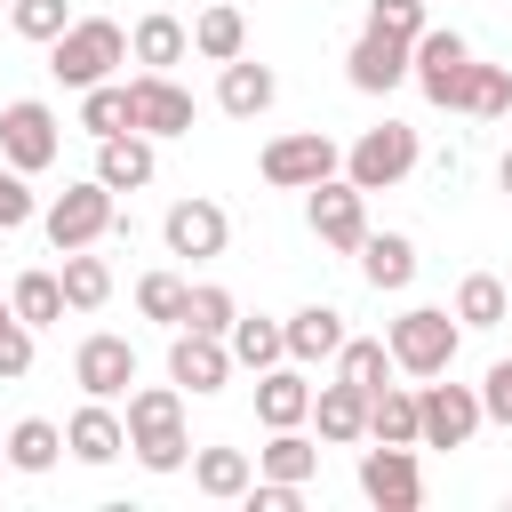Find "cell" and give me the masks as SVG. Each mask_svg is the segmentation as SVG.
I'll return each mask as SVG.
<instances>
[{"mask_svg": "<svg viewBox=\"0 0 512 512\" xmlns=\"http://www.w3.org/2000/svg\"><path fill=\"white\" fill-rule=\"evenodd\" d=\"M72 384H80L88 400H120V392L136 384V344L112 336V328L80 336V352H72Z\"/></svg>", "mask_w": 512, "mask_h": 512, "instance_id": "obj_13", "label": "cell"}, {"mask_svg": "<svg viewBox=\"0 0 512 512\" xmlns=\"http://www.w3.org/2000/svg\"><path fill=\"white\" fill-rule=\"evenodd\" d=\"M368 440L416 448V392H400V384H376V392H368Z\"/></svg>", "mask_w": 512, "mask_h": 512, "instance_id": "obj_30", "label": "cell"}, {"mask_svg": "<svg viewBox=\"0 0 512 512\" xmlns=\"http://www.w3.org/2000/svg\"><path fill=\"white\" fill-rule=\"evenodd\" d=\"M160 240H168V256H192V264H200V256H224L232 216H224L216 200H200V192H192V200H176V208L160 216Z\"/></svg>", "mask_w": 512, "mask_h": 512, "instance_id": "obj_14", "label": "cell"}, {"mask_svg": "<svg viewBox=\"0 0 512 512\" xmlns=\"http://www.w3.org/2000/svg\"><path fill=\"white\" fill-rule=\"evenodd\" d=\"M456 320H464V328H504V320H512L504 280H496V272H464V280H456Z\"/></svg>", "mask_w": 512, "mask_h": 512, "instance_id": "obj_29", "label": "cell"}, {"mask_svg": "<svg viewBox=\"0 0 512 512\" xmlns=\"http://www.w3.org/2000/svg\"><path fill=\"white\" fill-rule=\"evenodd\" d=\"M336 376H344V384H360V392H376V384L392 376L384 336H344V344H336Z\"/></svg>", "mask_w": 512, "mask_h": 512, "instance_id": "obj_34", "label": "cell"}, {"mask_svg": "<svg viewBox=\"0 0 512 512\" xmlns=\"http://www.w3.org/2000/svg\"><path fill=\"white\" fill-rule=\"evenodd\" d=\"M352 256H360V280H368L376 296H400V288L416 280V240H408V232H368Z\"/></svg>", "mask_w": 512, "mask_h": 512, "instance_id": "obj_20", "label": "cell"}, {"mask_svg": "<svg viewBox=\"0 0 512 512\" xmlns=\"http://www.w3.org/2000/svg\"><path fill=\"white\" fill-rule=\"evenodd\" d=\"M248 512H304V488H296V480H264V472H256V480H248Z\"/></svg>", "mask_w": 512, "mask_h": 512, "instance_id": "obj_44", "label": "cell"}, {"mask_svg": "<svg viewBox=\"0 0 512 512\" xmlns=\"http://www.w3.org/2000/svg\"><path fill=\"white\" fill-rule=\"evenodd\" d=\"M160 176V152L144 128H120V136H96V184L104 192H144Z\"/></svg>", "mask_w": 512, "mask_h": 512, "instance_id": "obj_16", "label": "cell"}, {"mask_svg": "<svg viewBox=\"0 0 512 512\" xmlns=\"http://www.w3.org/2000/svg\"><path fill=\"white\" fill-rule=\"evenodd\" d=\"M128 128H144L152 144L160 136H192V88H176L168 72H136L128 80Z\"/></svg>", "mask_w": 512, "mask_h": 512, "instance_id": "obj_12", "label": "cell"}, {"mask_svg": "<svg viewBox=\"0 0 512 512\" xmlns=\"http://www.w3.org/2000/svg\"><path fill=\"white\" fill-rule=\"evenodd\" d=\"M8 320H16V304H8V296H0V328H8Z\"/></svg>", "mask_w": 512, "mask_h": 512, "instance_id": "obj_47", "label": "cell"}, {"mask_svg": "<svg viewBox=\"0 0 512 512\" xmlns=\"http://www.w3.org/2000/svg\"><path fill=\"white\" fill-rule=\"evenodd\" d=\"M56 152H64V128H56V112H48L40 96H16V104H0V160H8V168L40 176Z\"/></svg>", "mask_w": 512, "mask_h": 512, "instance_id": "obj_9", "label": "cell"}, {"mask_svg": "<svg viewBox=\"0 0 512 512\" xmlns=\"http://www.w3.org/2000/svg\"><path fill=\"white\" fill-rule=\"evenodd\" d=\"M480 416H488V424H512V360L488 368V384H480Z\"/></svg>", "mask_w": 512, "mask_h": 512, "instance_id": "obj_45", "label": "cell"}, {"mask_svg": "<svg viewBox=\"0 0 512 512\" xmlns=\"http://www.w3.org/2000/svg\"><path fill=\"white\" fill-rule=\"evenodd\" d=\"M280 336H288V360H296V368H312V360H336V344H344L352 328H344V312H336V304H304V312H288V320H280Z\"/></svg>", "mask_w": 512, "mask_h": 512, "instance_id": "obj_21", "label": "cell"}, {"mask_svg": "<svg viewBox=\"0 0 512 512\" xmlns=\"http://www.w3.org/2000/svg\"><path fill=\"white\" fill-rule=\"evenodd\" d=\"M80 128H88V136H120V128H128V80L80 88Z\"/></svg>", "mask_w": 512, "mask_h": 512, "instance_id": "obj_36", "label": "cell"}, {"mask_svg": "<svg viewBox=\"0 0 512 512\" xmlns=\"http://www.w3.org/2000/svg\"><path fill=\"white\" fill-rule=\"evenodd\" d=\"M184 296H192V280H176V272H144L136 280V312L160 320V328H184Z\"/></svg>", "mask_w": 512, "mask_h": 512, "instance_id": "obj_37", "label": "cell"}, {"mask_svg": "<svg viewBox=\"0 0 512 512\" xmlns=\"http://www.w3.org/2000/svg\"><path fill=\"white\" fill-rule=\"evenodd\" d=\"M408 80L424 88V104L440 112H464V80H472V40L448 32V24H424L408 40Z\"/></svg>", "mask_w": 512, "mask_h": 512, "instance_id": "obj_3", "label": "cell"}, {"mask_svg": "<svg viewBox=\"0 0 512 512\" xmlns=\"http://www.w3.org/2000/svg\"><path fill=\"white\" fill-rule=\"evenodd\" d=\"M256 480V456L248 448H192V488L216 496V504H240Z\"/></svg>", "mask_w": 512, "mask_h": 512, "instance_id": "obj_25", "label": "cell"}, {"mask_svg": "<svg viewBox=\"0 0 512 512\" xmlns=\"http://www.w3.org/2000/svg\"><path fill=\"white\" fill-rule=\"evenodd\" d=\"M224 344H232V368H248V376H264L272 360H288V336H280V320H264V312H232Z\"/></svg>", "mask_w": 512, "mask_h": 512, "instance_id": "obj_26", "label": "cell"}, {"mask_svg": "<svg viewBox=\"0 0 512 512\" xmlns=\"http://www.w3.org/2000/svg\"><path fill=\"white\" fill-rule=\"evenodd\" d=\"M168 384L176 392H224L232 384V344L224 336H200V328H168Z\"/></svg>", "mask_w": 512, "mask_h": 512, "instance_id": "obj_11", "label": "cell"}, {"mask_svg": "<svg viewBox=\"0 0 512 512\" xmlns=\"http://www.w3.org/2000/svg\"><path fill=\"white\" fill-rule=\"evenodd\" d=\"M128 456H136L144 472H184V464H192V432H184V424H168V432H136Z\"/></svg>", "mask_w": 512, "mask_h": 512, "instance_id": "obj_38", "label": "cell"}, {"mask_svg": "<svg viewBox=\"0 0 512 512\" xmlns=\"http://www.w3.org/2000/svg\"><path fill=\"white\" fill-rule=\"evenodd\" d=\"M416 160H424L416 128H408V120H376V128H360V136H352V152H344V176H352L360 192H392V184H400Z\"/></svg>", "mask_w": 512, "mask_h": 512, "instance_id": "obj_5", "label": "cell"}, {"mask_svg": "<svg viewBox=\"0 0 512 512\" xmlns=\"http://www.w3.org/2000/svg\"><path fill=\"white\" fill-rule=\"evenodd\" d=\"M8 304H16L24 328H56V320H64V280H56V272H16Z\"/></svg>", "mask_w": 512, "mask_h": 512, "instance_id": "obj_32", "label": "cell"}, {"mask_svg": "<svg viewBox=\"0 0 512 512\" xmlns=\"http://www.w3.org/2000/svg\"><path fill=\"white\" fill-rule=\"evenodd\" d=\"M120 448H128V424L112 416V400L72 408V424H64V456H80V464H112Z\"/></svg>", "mask_w": 512, "mask_h": 512, "instance_id": "obj_22", "label": "cell"}, {"mask_svg": "<svg viewBox=\"0 0 512 512\" xmlns=\"http://www.w3.org/2000/svg\"><path fill=\"white\" fill-rule=\"evenodd\" d=\"M192 56H208V64H232V56H248V16L232 8V0H208L192 24Z\"/></svg>", "mask_w": 512, "mask_h": 512, "instance_id": "obj_23", "label": "cell"}, {"mask_svg": "<svg viewBox=\"0 0 512 512\" xmlns=\"http://www.w3.org/2000/svg\"><path fill=\"white\" fill-rule=\"evenodd\" d=\"M304 424H320L328 448H360V440H368V392L344 384V376H328V384L312 392V416H304Z\"/></svg>", "mask_w": 512, "mask_h": 512, "instance_id": "obj_18", "label": "cell"}, {"mask_svg": "<svg viewBox=\"0 0 512 512\" xmlns=\"http://www.w3.org/2000/svg\"><path fill=\"white\" fill-rule=\"evenodd\" d=\"M480 424H488L480 384H440V376L416 384V448H472Z\"/></svg>", "mask_w": 512, "mask_h": 512, "instance_id": "obj_6", "label": "cell"}, {"mask_svg": "<svg viewBox=\"0 0 512 512\" xmlns=\"http://www.w3.org/2000/svg\"><path fill=\"white\" fill-rule=\"evenodd\" d=\"M0 440H8V472H24V480L56 472V456H64V432H56L48 416H24V424H8Z\"/></svg>", "mask_w": 512, "mask_h": 512, "instance_id": "obj_27", "label": "cell"}, {"mask_svg": "<svg viewBox=\"0 0 512 512\" xmlns=\"http://www.w3.org/2000/svg\"><path fill=\"white\" fill-rule=\"evenodd\" d=\"M304 224H312L320 248H344V256H352V248L368 240V192L336 168V176H320V184L304 192Z\"/></svg>", "mask_w": 512, "mask_h": 512, "instance_id": "obj_8", "label": "cell"}, {"mask_svg": "<svg viewBox=\"0 0 512 512\" xmlns=\"http://www.w3.org/2000/svg\"><path fill=\"white\" fill-rule=\"evenodd\" d=\"M8 24H16V40L48 48V40L72 24V8H64V0H8Z\"/></svg>", "mask_w": 512, "mask_h": 512, "instance_id": "obj_39", "label": "cell"}, {"mask_svg": "<svg viewBox=\"0 0 512 512\" xmlns=\"http://www.w3.org/2000/svg\"><path fill=\"white\" fill-rule=\"evenodd\" d=\"M304 416H312L304 368H296V360H272V368L256 376V424H264V432H288V424H304Z\"/></svg>", "mask_w": 512, "mask_h": 512, "instance_id": "obj_19", "label": "cell"}, {"mask_svg": "<svg viewBox=\"0 0 512 512\" xmlns=\"http://www.w3.org/2000/svg\"><path fill=\"white\" fill-rule=\"evenodd\" d=\"M344 80H352L360 96H392V88L408 80V40L360 24V40H352V56H344Z\"/></svg>", "mask_w": 512, "mask_h": 512, "instance_id": "obj_15", "label": "cell"}, {"mask_svg": "<svg viewBox=\"0 0 512 512\" xmlns=\"http://www.w3.org/2000/svg\"><path fill=\"white\" fill-rule=\"evenodd\" d=\"M128 440L136 432H168V424H184V392L176 384H128Z\"/></svg>", "mask_w": 512, "mask_h": 512, "instance_id": "obj_33", "label": "cell"}, {"mask_svg": "<svg viewBox=\"0 0 512 512\" xmlns=\"http://www.w3.org/2000/svg\"><path fill=\"white\" fill-rule=\"evenodd\" d=\"M368 24L392 32V40H416L432 24V0H368Z\"/></svg>", "mask_w": 512, "mask_h": 512, "instance_id": "obj_41", "label": "cell"}, {"mask_svg": "<svg viewBox=\"0 0 512 512\" xmlns=\"http://www.w3.org/2000/svg\"><path fill=\"white\" fill-rule=\"evenodd\" d=\"M256 472H264V480H296V488H312V472H320V448L304 440V424H288V432H272V440L256 448Z\"/></svg>", "mask_w": 512, "mask_h": 512, "instance_id": "obj_28", "label": "cell"}, {"mask_svg": "<svg viewBox=\"0 0 512 512\" xmlns=\"http://www.w3.org/2000/svg\"><path fill=\"white\" fill-rule=\"evenodd\" d=\"M128 56H136L144 72H168V64H184V56H192V32H184V16H168V8L136 16V32H128Z\"/></svg>", "mask_w": 512, "mask_h": 512, "instance_id": "obj_24", "label": "cell"}, {"mask_svg": "<svg viewBox=\"0 0 512 512\" xmlns=\"http://www.w3.org/2000/svg\"><path fill=\"white\" fill-rule=\"evenodd\" d=\"M464 112H472V120H504V112H512V72L472 56V80H464Z\"/></svg>", "mask_w": 512, "mask_h": 512, "instance_id": "obj_35", "label": "cell"}, {"mask_svg": "<svg viewBox=\"0 0 512 512\" xmlns=\"http://www.w3.org/2000/svg\"><path fill=\"white\" fill-rule=\"evenodd\" d=\"M112 64H128V32L112 24V16H72L56 40H48V72L80 96V88H96V80H112Z\"/></svg>", "mask_w": 512, "mask_h": 512, "instance_id": "obj_2", "label": "cell"}, {"mask_svg": "<svg viewBox=\"0 0 512 512\" xmlns=\"http://www.w3.org/2000/svg\"><path fill=\"white\" fill-rule=\"evenodd\" d=\"M496 184H504V200H512V152H504V160H496Z\"/></svg>", "mask_w": 512, "mask_h": 512, "instance_id": "obj_46", "label": "cell"}, {"mask_svg": "<svg viewBox=\"0 0 512 512\" xmlns=\"http://www.w3.org/2000/svg\"><path fill=\"white\" fill-rule=\"evenodd\" d=\"M0 472H8V440H0Z\"/></svg>", "mask_w": 512, "mask_h": 512, "instance_id": "obj_48", "label": "cell"}, {"mask_svg": "<svg viewBox=\"0 0 512 512\" xmlns=\"http://www.w3.org/2000/svg\"><path fill=\"white\" fill-rule=\"evenodd\" d=\"M360 496H368L376 512H416V504H424V472H416V448H392V440L360 448Z\"/></svg>", "mask_w": 512, "mask_h": 512, "instance_id": "obj_10", "label": "cell"}, {"mask_svg": "<svg viewBox=\"0 0 512 512\" xmlns=\"http://www.w3.org/2000/svg\"><path fill=\"white\" fill-rule=\"evenodd\" d=\"M456 344H464V320L448 304H408L392 328H384V352L400 376H448L456 368Z\"/></svg>", "mask_w": 512, "mask_h": 512, "instance_id": "obj_1", "label": "cell"}, {"mask_svg": "<svg viewBox=\"0 0 512 512\" xmlns=\"http://www.w3.org/2000/svg\"><path fill=\"white\" fill-rule=\"evenodd\" d=\"M56 280H64V304H72V312H96V304L112 296V264L88 256V248H64V272H56Z\"/></svg>", "mask_w": 512, "mask_h": 512, "instance_id": "obj_31", "label": "cell"}, {"mask_svg": "<svg viewBox=\"0 0 512 512\" xmlns=\"http://www.w3.org/2000/svg\"><path fill=\"white\" fill-rule=\"evenodd\" d=\"M232 312H240V304H232V288H216V280H200V288L184 296V328H200V336H224Z\"/></svg>", "mask_w": 512, "mask_h": 512, "instance_id": "obj_40", "label": "cell"}, {"mask_svg": "<svg viewBox=\"0 0 512 512\" xmlns=\"http://www.w3.org/2000/svg\"><path fill=\"white\" fill-rule=\"evenodd\" d=\"M32 216H40V200H32L24 168H8V160H0V232H16V224H32Z\"/></svg>", "mask_w": 512, "mask_h": 512, "instance_id": "obj_42", "label": "cell"}, {"mask_svg": "<svg viewBox=\"0 0 512 512\" xmlns=\"http://www.w3.org/2000/svg\"><path fill=\"white\" fill-rule=\"evenodd\" d=\"M0 8H8V0H0Z\"/></svg>", "mask_w": 512, "mask_h": 512, "instance_id": "obj_50", "label": "cell"}, {"mask_svg": "<svg viewBox=\"0 0 512 512\" xmlns=\"http://www.w3.org/2000/svg\"><path fill=\"white\" fill-rule=\"evenodd\" d=\"M344 168V152L320 136V128H296V136H272L264 152H256V176L272 184V192H312L320 176H336Z\"/></svg>", "mask_w": 512, "mask_h": 512, "instance_id": "obj_7", "label": "cell"}, {"mask_svg": "<svg viewBox=\"0 0 512 512\" xmlns=\"http://www.w3.org/2000/svg\"><path fill=\"white\" fill-rule=\"evenodd\" d=\"M32 336H40V328H24V320H8V328H0V384L32 376Z\"/></svg>", "mask_w": 512, "mask_h": 512, "instance_id": "obj_43", "label": "cell"}, {"mask_svg": "<svg viewBox=\"0 0 512 512\" xmlns=\"http://www.w3.org/2000/svg\"><path fill=\"white\" fill-rule=\"evenodd\" d=\"M504 296H512V280H504Z\"/></svg>", "mask_w": 512, "mask_h": 512, "instance_id": "obj_49", "label": "cell"}, {"mask_svg": "<svg viewBox=\"0 0 512 512\" xmlns=\"http://www.w3.org/2000/svg\"><path fill=\"white\" fill-rule=\"evenodd\" d=\"M272 96H280V72H272V64H248V56L216 64V112H224V120H264Z\"/></svg>", "mask_w": 512, "mask_h": 512, "instance_id": "obj_17", "label": "cell"}, {"mask_svg": "<svg viewBox=\"0 0 512 512\" xmlns=\"http://www.w3.org/2000/svg\"><path fill=\"white\" fill-rule=\"evenodd\" d=\"M112 224H120V192H104L96 176H88V184H64V192L40 208V232H48L56 256H64V248H96Z\"/></svg>", "mask_w": 512, "mask_h": 512, "instance_id": "obj_4", "label": "cell"}]
</instances>
